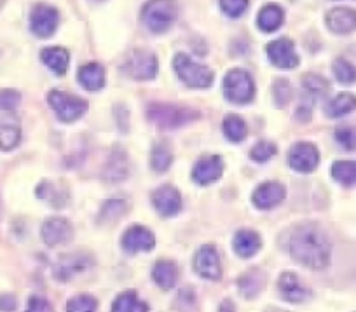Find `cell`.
<instances>
[{
    "label": "cell",
    "mask_w": 356,
    "mask_h": 312,
    "mask_svg": "<svg viewBox=\"0 0 356 312\" xmlns=\"http://www.w3.org/2000/svg\"><path fill=\"white\" fill-rule=\"evenodd\" d=\"M280 246L296 262L311 270H321L330 263V239L320 225L311 222L285 229L280 234Z\"/></svg>",
    "instance_id": "obj_1"
},
{
    "label": "cell",
    "mask_w": 356,
    "mask_h": 312,
    "mask_svg": "<svg viewBox=\"0 0 356 312\" xmlns=\"http://www.w3.org/2000/svg\"><path fill=\"white\" fill-rule=\"evenodd\" d=\"M224 96L231 103L245 105L255 96V82L252 75L243 68H232L224 77Z\"/></svg>",
    "instance_id": "obj_5"
},
{
    "label": "cell",
    "mask_w": 356,
    "mask_h": 312,
    "mask_svg": "<svg viewBox=\"0 0 356 312\" xmlns=\"http://www.w3.org/2000/svg\"><path fill=\"white\" fill-rule=\"evenodd\" d=\"M89 2H95V4H98V2H105V0H89Z\"/></svg>",
    "instance_id": "obj_45"
},
{
    "label": "cell",
    "mask_w": 356,
    "mask_h": 312,
    "mask_svg": "<svg viewBox=\"0 0 356 312\" xmlns=\"http://www.w3.org/2000/svg\"><path fill=\"white\" fill-rule=\"evenodd\" d=\"M22 142V129L16 124H0V150H15Z\"/></svg>",
    "instance_id": "obj_34"
},
{
    "label": "cell",
    "mask_w": 356,
    "mask_h": 312,
    "mask_svg": "<svg viewBox=\"0 0 356 312\" xmlns=\"http://www.w3.org/2000/svg\"><path fill=\"white\" fill-rule=\"evenodd\" d=\"M112 312H149L145 302L138 298L135 291H124L112 304Z\"/></svg>",
    "instance_id": "obj_29"
},
{
    "label": "cell",
    "mask_w": 356,
    "mask_h": 312,
    "mask_svg": "<svg viewBox=\"0 0 356 312\" xmlns=\"http://www.w3.org/2000/svg\"><path fill=\"white\" fill-rule=\"evenodd\" d=\"M332 178L341 185L351 187L356 183V163L355 161H337L332 166Z\"/></svg>",
    "instance_id": "obj_31"
},
{
    "label": "cell",
    "mask_w": 356,
    "mask_h": 312,
    "mask_svg": "<svg viewBox=\"0 0 356 312\" xmlns=\"http://www.w3.org/2000/svg\"><path fill=\"white\" fill-rule=\"evenodd\" d=\"M22 103V95L15 89H2L0 91V110H15Z\"/></svg>",
    "instance_id": "obj_41"
},
{
    "label": "cell",
    "mask_w": 356,
    "mask_h": 312,
    "mask_svg": "<svg viewBox=\"0 0 356 312\" xmlns=\"http://www.w3.org/2000/svg\"><path fill=\"white\" fill-rule=\"evenodd\" d=\"M335 140L346 150H356V129L351 126H339L335 129Z\"/></svg>",
    "instance_id": "obj_39"
},
{
    "label": "cell",
    "mask_w": 356,
    "mask_h": 312,
    "mask_svg": "<svg viewBox=\"0 0 356 312\" xmlns=\"http://www.w3.org/2000/svg\"><path fill=\"white\" fill-rule=\"evenodd\" d=\"M320 164V152L313 143H296L289 150V166L297 173H313Z\"/></svg>",
    "instance_id": "obj_9"
},
{
    "label": "cell",
    "mask_w": 356,
    "mask_h": 312,
    "mask_svg": "<svg viewBox=\"0 0 356 312\" xmlns=\"http://www.w3.org/2000/svg\"><path fill=\"white\" fill-rule=\"evenodd\" d=\"M356 108V96L351 92H339L335 98L325 105V115L330 119L342 117V115L351 114Z\"/></svg>",
    "instance_id": "obj_27"
},
{
    "label": "cell",
    "mask_w": 356,
    "mask_h": 312,
    "mask_svg": "<svg viewBox=\"0 0 356 312\" xmlns=\"http://www.w3.org/2000/svg\"><path fill=\"white\" fill-rule=\"evenodd\" d=\"M154 246H156V236L143 225H131L122 236V248L131 255L150 252L154 249Z\"/></svg>",
    "instance_id": "obj_15"
},
{
    "label": "cell",
    "mask_w": 356,
    "mask_h": 312,
    "mask_svg": "<svg viewBox=\"0 0 356 312\" xmlns=\"http://www.w3.org/2000/svg\"><path fill=\"white\" fill-rule=\"evenodd\" d=\"M147 117L161 129H177L196 121L200 117V112L170 105V103H150L147 107Z\"/></svg>",
    "instance_id": "obj_2"
},
{
    "label": "cell",
    "mask_w": 356,
    "mask_h": 312,
    "mask_svg": "<svg viewBox=\"0 0 356 312\" xmlns=\"http://www.w3.org/2000/svg\"><path fill=\"white\" fill-rule=\"evenodd\" d=\"M177 19L173 0H149L142 9V22L152 33H164Z\"/></svg>",
    "instance_id": "obj_4"
},
{
    "label": "cell",
    "mask_w": 356,
    "mask_h": 312,
    "mask_svg": "<svg viewBox=\"0 0 356 312\" xmlns=\"http://www.w3.org/2000/svg\"><path fill=\"white\" fill-rule=\"evenodd\" d=\"M232 248L238 253L241 258H252L253 255L259 253V249L262 248V239L257 232L253 231H239L238 234L234 236V241H232Z\"/></svg>",
    "instance_id": "obj_21"
},
{
    "label": "cell",
    "mask_w": 356,
    "mask_h": 312,
    "mask_svg": "<svg viewBox=\"0 0 356 312\" xmlns=\"http://www.w3.org/2000/svg\"><path fill=\"white\" fill-rule=\"evenodd\" d=\"M128 210V204H126V199L118 195V197H112L108 199L107 202L104 204L102 208V213H100V220L102 222H115L122 217Z\"/></svg>",
    "instance_id": "obj_33"
},
{
    "label": "cell",
    "mask_w": 356,
    "mask_h": 312,
    "mask_svg": "<svg viewBox=\"0 0 356 312\" xmlns=\"http://www.w3.org/2000/svg\"><path fill=\"white\" fill-rule=\"evenodd\" d=\"M266 312H282V311H275V309H269V311H266Z\"/></svg>",
    "instance_id": "obj_46"
},
{
    "label": "cell",
    "mask_w": 356,
    "mask_h": 312,
    "mask_svg": "<svg viewBox=\"0 0 356 312\" xmlns=\"http://www.w3.org/2000/svg\"><path fill=\"white\" fill-rule=\"evenodd\" d=\"M129 174V164L126 152L121 149L112 150L111 157L107 159L104 167V180L112 181V183H118L122 181Z\"/></svg>",
    "instance_id": "obj_20"
},
{
    "label": "cell",
    "mask_w": 356,
    "mask_h": 312,
    "mask_svg": "<svg viewBox=\"0 0 356 312\" xmlns=\"http://www.w3.org/2000/svg\"><path fill=\"white\" fill-rule=\"evenodd\" d=\"M278 154V149H276L275 143L271 142H259L250 152V157H252L255 163H267V161H271L273 157Z\"/></svg>",
    "instance_id": "obj_38"
},
{
    "label": "cell",
    "mask_w": 356,
    "mask_h": 312,
    "mask_svg": "<svg viewBox=\"0 0 356 312\" xmlns=\"http://www.w3.org/2000/svg\"><path fill=\"white\" fill-rule=\"evenodd\" d=\"M16 307H18V302L13 295H0V311L15 312Z\"/></svg>",
    "instance_id": "obj_44"
},
{
    "label": "cell",
    "mask_w": 356,
    "mask_h": 312,
    "mask_svg": "<svg viewBox=\"0 0 356 312\" xmlns=\"http://www.w3.org/2000/svg\"><path fill=\"white\" fill-rule=\"evenodd\" d=\"M285 22V11L276 4H267L260 9L259 18H257V26L262 32L273 33L280 28Z\"/></svg>",
    "instance_id": "obj_24"
},
{
    "label": "cell",
    "mask_w": 356,
    "mask_h": 312,
    "mask_svg": "<svg viewBox=\"0 0 356 312\" xmlns=\"http://www.w3.org/2000/svg\"><path fill=\"white\" fill-rule=\"evenodd\" d=\"M302 91L304 96H306V101L302 99V105L313 108L314 101L320 98H323L328 92V82L327 79H323L321 75L316 74H307L306 77L302 79Z\"/></svg>",
    "instance_id": "obj_23"
},
{
    "label": "cell",
    "mask_w": 356,
    "mask_h": 312,
    "mask_svg": "<svg viewBox=\"0 0 356 312\" xmlns=\"http://www.w3.org/2000/svg\"><path fill=\"white\" fill-rule=\"evenodd\" d=\"M264 281H266V276H264L257 267H253L252 270L245 272L238 279L239 291H241L246 298H255L257 295L260 293V290L264 288Z\"/></svg>",
    "instance_id": "obj_28"
},
{
    "label": "cell",
    "mask_w": 356,
    "mask_h": 312,
    "mask_svg": "<svg viewBox=\"0 0 356 312\" xmlns=\"http://www.w3.org/2000/svg\"><path fill=\"white\" fill-rule=\"evenodd\" d=\"M332 70L341 84H353L356 81V67L344 58H337L332 65Z\"/></svg>",
    "instance_id": "obj_35"
},
{
    "label": "cell",
    "mask_w": 356,
    "mask_h": 312,
    "mask_svg": "<svg viewBox=\"0 0 356 312\" xmlns=\"http://www.w3.org/2000/svg\"><path fill=\"white\" fill-rule=\"evenodd\" d=\"M194 269L203 279L220 281L222 263L213 245H204L197 249L196 256H194Z\"/></svg>",
    "instance_id": "obj_10"
},
{
    "label": "cell",
    "mask_w": 356,
    "mask_h": 312,
    "mask_svg": "<svg viewBox=\"0 0 356 312\" xmlns=\"http://www.w3.org/2000/svg\"><path fill=\"white\" fill-rule=\"evenodd\" d=\"M152 202L161 217L170 218L182 211V195L173 185H163L156 188L152 194Z\"/></svg>",
    "instance_id": "obj_12"
},
{
    "label": "cell",
    "mask_w": 356,
    "mask_h": 312,
    "mask_svg": "<svg viewBox=\"0 0 356 312\" xmlns=\"http://www.w3.org/2000/svg\"><path fill=\"white\" fill-rule=\"evenodd\" d=\"M173 163V154L166 143H156L150 152V166L156 173H164Z\"/></svg>",
    "instance_id": "obj_32"
},
{
    "label": "cell",
    "mask_w": 356,
    "mask_h": 312,
    "mask_svg": "<svg viewBox=\"0 0 356 312\" xmlns=\"http://www.w3.org/2000/svg\"><path fill=\"white\" fill-rule=\"evenodd\" d=\"M173 68L178 79L193 89H207L213 84V72L207 65L196 63L184 53L175 54Z\"/></svg>",
    "instance_id": "obj_3"
},
{
    "label": "cell",
    "mask_w": 356,
    "mask_h": 312,
    "mask_svg": "<svg viewBox=\"0 0 356 312\" xmlns=\"http://www.w3.org/2000/svg\"><path fill=\"white\" fill-rule=\"evenodd\" d=\"M224 171V161L220 156H204L194 164L193 180L197 185H211L220 180Z\"/></svg>",
    "instance_id": "obj_16"
},
{
    "label": "cell",
    "mask_w": 356,
    "mask_h": 312,
    "mask_svg": "<svg viewBox=\"0 0 356 312\" xmlns=\"http://www.w3.org/2000/svg\"><path fill=\"white\" fill-rule=\"evenodd\" d=\"M273 92H275V101L280 108L286 107L293 98L292 84H290L286 79H278V81L275 82V89H273Z\"/></svg>",
    "instance_id": "obj_37"
},
{
    "label": "cell",
    "mask_w": 356,
    "mask_h": 312,
    "mask_svg": "<svg viewBox=\"0 0 356 312\" xmlns=\"http://www.w3.org/2000/svg\"><path fill=\"white\" fill-rule=\"evenodd\" d=\"M285 195L286 190L282 183H278V181H266V183L259 185V187L253 190L252 201L253 204H255V208L267 211L282 204Z\"/></svg>",
    "instance_id": "obj_14"
},
{
    "label": "cell",
    "mask_w": 356,
    "mask_h": 312,
    "mask_svg": "<svg viewBox=\"0 0 356 312\" xmlns=\"http://www.w3.org/2000/svg\"><path fill=\"white\" fill-rule=\"evenodd\" d=\"M40 60L51 72H54L56 75H63L67 74L68 65H70V54L63 47H46L40 53Z\"/></svg>",
    "instance_id": "obj_25"
},
{
    "label": "cell",
    "mask_w": 356,
    "mask_h": 312,
    "mask_svg": "<svg viewBox=\"0 0 356 312\" xmlns=\"http://www.w3.org/2000/svg\"><path fill=\"white\" fill-rule=\"evenodd\" d=\"M40 234H42V241L47 246H51V248H54V246L67 245V243L72 241V238H74V227H72V224L67 218L53 217L44 222Z\"/></svg>",
    "instance_id": "obj_13"
},
{
    "label": "cell",
    "mask_w": 356,
    "mask_h": 312,
    "mask_svg": "<svg viewBox=\"0 0 356 312\" xmlns=\"http://www.w3.org/2000/svg\"><path fill=\"white\" fill-rule=\"evenodd\" d=\"M267 58L275 67L283 68V70H290V68H296L299 65V54H297L296 46L286 37L273 40L267 46Z\"/></svg>",
    "instance_id": "obj_11"
},
{
    "label": "cell",
    "mask_w": 356,
    "mask_h": 312,
    "mask_svg": "<svg viewBox=\"0 0 356 312\" xmlns=\"http://www.w3.org/2000/svg\"><path fill=\"white\" fill-rule=\"evenodd\" d=\"M47 103L61 122H75L88 112V103L79 96L63 91H51Z\"/></svg>",
    "instance_id": "obj_6"
},
{
    "label": "cell",
    "mask_w": 356,
    "mask_h": 312,
    "mask_svg": "<svg viewBox=\"0 0 356 312\" xmlns=\"http://www.w3.org/2000/svg\"><path fill=\"white\" fill-rule=\"evenodd\" d=\"M37 195H39L42 201L49 202V204H54V206L60 204V202H58V199H60L61 195L58 194V190L54 188V185L46 183V181H44V183H40L39 187H37Z\"/></svg>",
    "instance_id": "obj_42"
},
{
    "label": "cell",
    "mask_w": 356,
    "mask_h": 312,
    "mask_svg": "<svg viewBox=\"0 0 356 312\" xmlns=\"http://www.w3.org/2000/svg\"><path fill=\"white\" fill-rule=\"evenodd\" d=\"M79 84L88 91H100L105 85V70L100 63H88L79 68Z\"/></svg>",
    "instance_id": "obj_22"
},
{
    "label": "cell",
    "mask_w": 356,
    "mask_h": 312,
    "mask_svg": "<svg viewBox=\"0 0 356 312\" xmlns=\"http://www.w3.org/2000/svg\"><path fill=\"white\" fill-rule=\"evenodd\" d=\"M222 129H224V135L229 142L239 143L246 138L248 135V128H246L245 121H243L239 115H227L224 119V124H222Z\"/></svg>",
    "instance_id": "obj_30"
},
{
    "label": "cell",
    "mask_w": 356,
    "mask_h": 312,
    "mask_svg": "<svg viewBox=\"0 0 356 312\" xmlns=\"http://www.w3.org/2000/svg\"><path fill=\"white\" fill-rule=\"evenodd\" d=\"M98 302L91 295H77L65 305V312H97Z\"/></svg>",
    "instance_id": "obj_36"
},
{
    "label": "cell",
    "mask_w": 356,
    "mask_h": 312,
    "mask_svg": "<svg viewBox=\"0 0 356 312\" xmlns=\"http://www.w3.org/2000/svg\"><path fill=\"white\" fill-rule=\"evenodd\" d=\"M250 0H220V8L229 18H239L248 9Z\"/></svg>",
    "instance_id": "obj_40"
},
{
    "label": "cell",
    "mask_w": 356,
    "mask_h": 312,
    "mask_svg": "<svg viewBox=\"0 0 356 312\" xmlns=\"http://www.w3.org/2000/svg\"><path fill=\"white\" fill-rule=\"evenodd\" d=\"M156 284L163 290H171L178 281V267L171 260H157L152 269Z\"/></svg>",
    "instance_id": "obj_26"
},
{
    "label": "cell",
    "mask_w": 356,
    "mask_h": 312,
    "mask_svg": "<svg viewBox=\"0 0 356 312\" xmlns=\"http://www.w3.org/2000/svg\"><path fill=\"white\" fill-rule=\"evenodd\" d=\"M93 263V260L89 258L84 253H70V255L60 258V262L54 267V276L60 281H68L70 277L77 276V274L88 270V267Z\"/></svg>",
    "instance_id": "obj_19"
},
{
    "label": "cell",
    "mask_w": 356,
    "mask_h": 312,
    "mask_svg": "<svg viewBox=\"0 0 356 312\" xmlns=\"http://www.w3.org/2000/svg\"><path fill=\"white\" fill-rule=\"evenodd\" d=\"M60 25V13L49 4H37L30 13V30L39 39H47Z\"/></svg>",
    "instance_id": "obj_8"
},
{
    "label": "cell",
    "mask_w": 356,
    "mask_h": 312,
    "mask_svg": "<svg viewBox=\"0 0 356 312\" xmlns=\"http://www.w3.org/2000/svg\"><path fill=\"white\" fill-rule=\"evenodd\" d=\"M325 23L335 35H349L356 30V11L351 8H334L325 16Z\"/></svg>",
    "instance_id": "obj_17"
},
{
    "label": "cell",
    "mask_w": 356,
    "mask_h": 312,
    "mask_svg": "<svg viewBox=\"0 0 356 312\" xmlns=\"http://www.w3.org/2000/svg\"><path fill=\"white\" fill-rule=\"evenodd\" d=\"M278 291L283 300L292 302V304H300L311 297L309 288L304 286L299 276L293 272H285L278 279Z\"/></svg>",
    "instance_id": "obj_18"
},
{
    "label": "cell",
    "mask_w": 356,
    "mask_h": 312,
    "mask_svg": "<svg viewBox=\"0 0 356 312\" xmlns=\"http://www.w3.org/2000/svg\"><path fill=\"white\" fill-rule=\"evenodd\" d=\"M25 312H53V305L44 297H30Z\"/></svg>",
    "instance_id": "obj_43"
},
{
    "label": "cell",
    "mask_w": 356,
    "mask_h": 312,
    "mask_svg": "<svg viewBox=\"0 0 356 312\" xmlns=\"http://www.w3.org/2000/svg\"><path fill=\"white\" fill-rule=\"evenodd\" d=\"M157 56L147 49H133L126 54L122 70L136 81H152L157 75Z\"/></svg>",
    "instance_id": "obj_7"
}]
</instances>
